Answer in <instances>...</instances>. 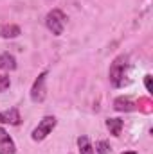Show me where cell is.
<instances>
[{
    "mask_svg": "<svg viewBox=\"0 0 153 154\" xmlns=\"http://www.w3.org/2000/svg\"><path fill=\"white\" fill-rule=\"evenodd\" d=\"M114 109L119 111V113H128V111H135L137 104L128 97H117L114 100Z\"/></svg>",
    "mask_w": 153,
    "mask_h": 154,
    "instance_id": "52a82bcc",
    "label": "cell"
},
{
    "mask_svg": "<svg viewBox=\"0 0 153 154\" xmlns=\"http://www.w3.org/2000/svg\"><path fill=\"white\" fill-rule=\"evenodd\" d=\"M0 124H9V125H20L22 124V116L18 108H11L5 111H0Z\"/></svg>",
    "mask_w": 153,
    "mask_h": 154,
    "instance_id": "8992f818",
    "label": "cell"
},
{
    "mask_svg": "<svg viewBox=\"0 0 153 154\" xmlns=\"http://www.w3.org/2000/svg\"><path fill=\"white\" fill-rule=\"evenodd\" d=\"M151 79H153V77L150 75V74L144 77V84H146V90H148L150 93H153V82H151Z\"/></svg>",
    "mask_w": 153,
    "mask_h": 154,
    "instance_id": "5bb4252c",
    "label": "cell"
},
{
    "mask_svg": "<svg viewBox=\"0 0 153 154\" xmlns=\"http://www.w3.org/2000/svg\"><path fill=\"white\" fill-rule=\"evenodd\" d=\"M56 116L52 115H47L43 116L41 120H40V124L34 127V131H33V134H31V138L34 140V142H41V140H45L50 133H52V129L56 127Z\"/></svg>",
    "mask_w": 153,
    "mask_h": 154,
    "instance_id": "3957f363",
    "label": "cell"
},
{
    "mask_svg": "<svg viewBox=\"0 0 153 154\" xmlns=\"http://www.w3.org/2000/svg\"><path fill=\"white\" fill-rule=\"evenodd\" d=\"M77 147H79V154H96L94 145L90 143L88 136H79L77 138Z\"/></svg>",
    "mask_w": 153,
    "mask_h": 154,
    "instance_id": "8fae6325",
    "label": "cell"
},
{
    "mask_svg": "<svg viewBox=\"0 0 153 154\" xmlns=\"http://www.w3.org/2000/svg\"><path fill=\"white\" fill-rule=\"evenodd\" d=\"M122 154H137V152H135V151H124Z\"/></svg>",
    "mask_w": 153,
    "mask_h": 154,
    "instance_id": "9a60e30c",
    "label": "cell"
},
{
    "mask_svg": "<svg viewBox=\"0 0 153 154\" xmlns=\"http://www.w3.org/2000/svg\"><path fill=\"white\" fill-rule=\"evenodd\" d=\"M22 34V29L15 23H0V38L15 39Z\"/></svg>",
    "mask_w": 153,
    "mask_h": 154,
    "instance_id": "ba28073f",
    "label": "cell"
},
{
    "mask_svg": "<svg viewBox=\"0 0 153 154\" xmlns=\"http://www.w3.org/2000/svg\"><path fill=\"white\" fill-rule=\"evenodd\" d=\"M126 72H128V56L121 54L114 59V63L110 65V72H108L110 82L115 88H122L124 84H128V79H124Z\"/></svg>",
    "mask_w": 153,
    "mask_h": 154,
    "instance_id": "6da1fadb",
    "label": "cell"
},
{
    "mask_svg": "<svg viewBox=\"0 0 153 154\" xmlns=\"http://www.w3.org/2000/svg\"><path fill=\"white\" fill-rule=\"evenodd\" d=\"M45 25L54 36H61L65 31V25H67V14L61 9H52L45 16Z\"/></svg>",
    "mask_w": 153,
    "mask_h": 154,
    "instance_id": "7a4b0ae2",
    "label": "cell"
},
{
    "mask_svg": "<svg viewBox=\"0 0 153 154\" xmlns=\"http://www.w3.org/2000/svg\"><path fill=\"white\" fill-rule=\"evenodd\" d=\"M45 81H47V70L41 72V74L36 77V81H34V84H33V88H31V100H33V102H43V100H45V97H47Z\"/></svg>",
    "mask_w": 153,
    "mask_h": 154,
    "instance_id": "277c9868",
    "label": "cell"
},
{
    "mask_svg": "<svg viewBox=\"0 0 153 154\" xmlns=\"http://www.w3.org/2000/svg\"><path fill=\"white\" fill-rule=\"evenodd\" d=\"M0 70H4V72L16 70V59H15L13 54H9V52L0 54Z\"/></svg>",
    "mask_w": 153,
    "mask_h": 154,
    "instance_id": "9c48e42d",
    "label": "cell"
},
{
    "mask_svg": "<svg viewBox=\"0 0 153 154\" xmlns=\"http://www.w3.org/2000/svg\"><path fill=\"white\" fill-rule=\"evenodd\" d=\"M94 151H96V154H110L112 147H110V143H108L106 140H99V142L96 143Z\"/></svg>",
    "mask_w": 153,
    "mask_h": 154,
    "instance_id": "7c38bea8",
    "label": "cell"
},
{
    "mask_svg": "<svg viewBox=\"0 0 153 154\" xmlns=\"http://www.w3.org/2000/svg\"><path fill=\"white\" fill-rule=\"evenodd\" d=\"M16 145L4 127H0V154H15Z\"/></svg>",
    "mask_w": 153,
    "mask_h": 154,
    "instance_id": "5b68a950",
    "label": "cell"
},
{
    "mask_svg": "<svg viewBox=\"0 0 153 154\" xmlns=\"http://www.w3.org/2000/svg\"><path fill=\"white\" fill-rule=\"evenodd\" d=\"M106 127L110 131V134L114 136H121V131L124 127V122L121 118H106Z\"/></svg>",
    "mask_w": 153,
    "mask_h": 154,
    "instance_id": "30bf717a",
    "label": "cell"
},
{
    "mask_svg": "<svg viewBox=\"0 0 153 154\" xmlns=\"http://www.w3.org/2000/svg\"><path fill=\"white\" fill-rule=\"evenodd\" d=\"M9 86H11V79H9L7 75H4V74H0V93L5 91Z\"/></svg>",
    "mask_w": 153,
    "mask_h": 154,
    "instance_id": "4fadbf2b",
    "label": "cell"
}]
</instances>
